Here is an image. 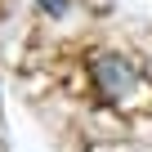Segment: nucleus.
Returning a JSON list of instances; mask_svg holds the SVG:
<instances>
[{
  "instance_id": "obj_1",
  "label": "nucleus",
  "mask_w": 152,
  "mask_h": 152,
  "mask_svg": "<svg viewBox=\"0 0 152 152\" xmlns=\"http://www.w3.org/2000/svg\"><path fill=\"white\" fill-rule=\"evenodd\" d=\"M90 72H94V81H99L103 99H125V94L134 90V81H139L134 63L121 58V54H99V58L90 63Z\"/></svg>"
},
{
  "instance_id": "obj_2",
  "label": "nucleus",
  "mask_w": 152,
  "mask_h": 152,
  "mask_svg": "<svg viewBox=\"0 0 152 152\" xmlns=\"http://www.w3.org/2000/svg\"><path fill=\"white\" fill-rule=\"evenodd\" d=\"M36 5H40V9H45V14H54V18H58V14H63V9H67V0H36Z\"/></svg>"
}]
</instances>
